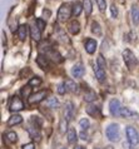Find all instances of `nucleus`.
<instances>
[{
	"label": "nucleus",
	"mask_w": 139,
	"mask_h": 149,
	"mask_svg": "<svg viewBox=\"0 0 139 149\" xmlns=\"http://www.w3.org/2000/svg\"><path fill=\"white\" fill-rule=\"evenodd\" d=\"M97 65H98L99 68H101V69L105 70V67H107V64H105V60H104L103 55H99V56H98V59H97Z\"/></svg>",
	"instance_id": "7c9ffc66"
},
{
	"label": "nucleus",
	"mask_w": 139,
	"mask_h": 149,
	"mask_svg": "<svg viewBox=\"0 0 139 149\" xmlns=\"http://www.w3.org/2000/svg\"><path fill=\"white\" fill-rule=\"evenodd\" d=\"M67 136H68V142L70 144H74L76 140H78V134L75 129H73V128H70V129H68L67 132Z\"/></svg>",
	"instance_id": "dca6fc26"
},
{
	"label": "nucleus",
	"mask_w": 139,
	"mask_h": 149,
	"mask_svg": "<svg viewBox=\"0 0 139 149\" xmlns=\"http://www.w3.org/2000/svg\"><path fill=\"white\" fill-rule=\"evenodd\" d=\"M36 64L39 65L42 69H48L49 68V60H48V56L47 55H38V58H36Z\"/></svg>",
	"instance_id": "ddd939ff"
},
{
	"label": "nucleus",
	"mask_w": 139,
	"mask_h": 149,
	"mask_svg": "<svg viewBox=\"0 0 139 149\" xmlns=\"http://www.w3.org/2000/svg\"><path fill=\"white\" fill-rule=\"evenodd\" d=\"M79 125H80V128L83 130H87L89 127H90V123H89V120L87 118H83V119H80V122H79Z\"/></svg>",
	"instance_id": "c85d7f7f"
},
{
	"label": "nucleus",
	"mask_w": 139,
	"mask_h": 149,
	"mask_svg": "<svg viewBox=\"0 0 139 149\" xmlns=\"http://www.w3.org/2000/svg\"><path fill=\"white\" fill-rule=\"evenodd\" d=\"M120 117L122 118H126V119H138V113L133 111L132 109L129 108H122L120 110Z\"/></svg>",
	"instance_id": "1a4fd4ad"
},
{
	"label": "nucleus",
	"mask_w": 139,
	"mask_h": 149,
	"mask_svg": "<svg viewBox=\"0 0 139 149\" xmlns=\"http://www.w3.org/2000/svg\"><path fill=\"white\" fill-rule=\"evenodd\" d=\"M83 6H84L85 14H87V15H90V14H92V10H93L92 0H84V1H83Z\"/></svg>",
	"instance_id": "393cba45"
},
{
	"label": "nucleus",
	"mask_w": 139,
	"mask_h": 149,
	"mask_svg": "<svg viewBox=\"0 0 139 149\" xmlns=\"http://www.w3.org/2000/svg\"><path fill=\"white\" fill-rule=\"evenodd\" d=\"M105 149H113V147L112 146H108V147H105Z\"/></svg>",
	"instance_id": "79ce46f5"
},
{
	"label": "nucleus",
	"mask_w": 139,
	"mask_h": 149,
	"mask_svg": "<svg viewBox=\"0 0 139 149\" xmlns=\"http://www.w3.org/2000/svg\"><path fill=\"white\" fill-rule=\"evenodd\" d=\"M62 149H67V148H62Z\"/></svg>",
	"instance_id": "37998d69"
},
{
	"label": "nucleus",
	"mask_w": 139,
	"mask_h": 149,
	"mask_svg": "<svg viewBox=\"0 0 139 149\" xmlns=\"http://www.w3.org/2000/svg\"><path fill=\"white\" fill-rule=\"evenodd\" d=\"M36 25H38V28L40 29V30H44V29H45L47 23L44 22L43 19H36Z\"/></svg>",
	"instance_id": "f704fd0d"
},
{
	"label": "nucleus",
	"mask_w": 139,
	"mask_h": 149,
	"mask_svg": "<svg viewBox=\"0 0 139 149\" xmlns=\"http://www.w3.org/2000/svg\"><path fill=\"white\" fill-rule=\"evenodd\" d=\"M43 15L44 16H50V11H49V10H44L43 11Z\"/></svg>",
	"instance_id": "58836bf2"
},
{
	"label": "nucleus",
	"mask_w": 139,
	"mask_h": 149,
	"mask_svg": "<svg viewBox=\"0 0 139 149\" xmlns=\"http://www.w3.org/2000/svg\"><path fill=\"white\" fill-rule=\"evenodd\" d=\"M45 105L48 108H51V109H55L59 107V100L56 98H49L45 100Z\"/></svg>",
	"instance_id": "aec40b11"
},
{
	"label": "nucleus",
	"mask_w": 139,
	"mask_h": 149,
	"mask_svg": "<svg viewBox=\"0 0 139 149\" xmlns=\"http://www.w3.org/2000/svg\"><path fill=\"white\" fill-rule=\"evenodd\" d=\"M84 72H85V69L81 64H76L72 68V75L74 78H81L84 75Z\"/></svg>",
	"instance_id": "9d476101"
},
{
	"label": "nucleus",
	"mask_w": 139,
	"mask_h": 149,
	"mask_svg": "<svg viewBox=\"0 0 139 149\" xmlns=\"http://www.w3.org/2000/svg\"><path fill=\"white\" fill-rule=\"evenodd\" d=\"M126 138H128V142L129 144L132 147H136L138 142H139V134H138V132L136 130V128H133V127H126Z\"/></svg>",
	"instance_id": "20e7f679"
},
{
	"label": "nucleus",
	"mask_w": 139,
	"mask_h": 149,
	"mask_svg": "<svg viewBox=\"0 0 139 149\" xmlns=\"http://www.w3.org/2000/svg\"><path fill=\"white\" fill-rule=\"evenodd\" d=\"M132 18H133V22L136 24L139 23V8L137 5L132 6Z\"/></svg>",
	"instance_id": "a878e982"
},
{
	"label": "nucleus",
	"mask_w": 139,
	"mask_h": 149,
	"mask_svg": "<svg viewBox=\"0 0 139 149\" xmlns=\"http://www.w3.org/2000/svg\"><path fill=\"white\" fill-rule=\"evenodd\" d=\"M94 72H95V77H97L98 81L103 83V81L105 80V70H104V69H101V68H99V67L97 65V67L94 68Z\"/></svg>",
	"instance_id": "f3484780"
},
{
	"label": "nucleus",
	"mask_w": 139,
	"mask_h": 149,
	"mask_svg": "<svg viewBox=\"0 0 139 149\" xmlns=\"http://www.w3.org/2000/svg\"><path fill=\"white\" fill-rule=\"evenodd\" d=\"M56 90H58V93H59L60 95H63V94H65V92H68V90H67V86H65L64 83H60V84L58 85V89H56Z\"/></svg>",
	"instance_id": "72a5a7b5"
},
{
	"label": "nucleus",
	"mask_w": 139,
	"mask_h": 149,
	"mask_svg": "<svg viewBox=\"0 0 139 149\" xmlns=\"http://www.w3.org/2000/svg\"><path fill=\"white\" fill-rule=\"evenodd\" d=\"M68 29H69V31L72 33V34H78V33L80 31V24L76 22V20H73V22L69 24V26H68Z\"/></svg>",
	"instance_id": "a211bd4d"
},
{
	"label": "nucleus",
	"mask_w": 139,
	"mask_h": 149,
	"mask_svg": "<svg viewBox=\"0 0 139 149\" xmlns=\"http://www.w3.org/2000/svg\"><path fill=\"white\" fill-rule=\"evenodd\" d=\"M42 84V79H40L39 77H34V78H31V79L29 80V85L30 86H38Z\"/></svg>",
	"instance_id": "c756f323"
},
{
	"label": "nucleus",
	"mask_w": 139,
	"mask_h": 149,
	"mask_svg": "<svg viewBox=\"0 0 139 149\" xmlns=\"http://www.w3.org/2000/svg\"><path fill=\"white\" fill-rule=\"evenodd\" d=\"M23 122V118L20 117V115H11L9 118V120H8V125H16V124H20Z\"/></svg>",
	"instance_id": "4be33fe9"
},
{
	"label": "nucleus",
	"mask_w": 139,
	"mask_h": 149,
	"mask_svg": "<svg viewBox=\"0 0 139 149\" xmlns=\"http://www.w3.org/2000/svg\"><path fill=\"white\" fill-rule=\"evenodd\" d=\"M65 86H67V90L70 93H78L79 92V85L75 84V81H73L72 79H67L64 81Z\"/></svg>",
	"instance_id": "f8f14e48"
},
{
	"label": "nucleus",
	"mask_w": 139,
	"mask_h": 149,
	"mask_svg": "<svg viewBox=\"0 0 139 149\" xmlns=\"http://www.w3.org/2000/svg\"><path fill=\"white\" fill-rule=\"evenodd\" d=\"M67 124H68L67 119H64V120L60 122V132H62V133H64V132L67 130Z\"/></svg>",
	"instance_id": "c9c22d12"
},
{
	"label": "nucleus",
	"mask_w": 139,
	"mask_h": 149,
	"mask_svg": "<svg viewBox=\"0 0 139 149\" xmlns=\"http://www.w3.org/2000/svg\"><path fill=\"white\" fill-rule=\"evenodd\" d=\"M80 136H81V139H84V140H85V139H87V134H85V133H84V132H83V133H81V134H80Z\"/></svg>",
	"instance_id": "ea45409f"
},
{
	"label": "nucleus",
	"mask_w": 139,
	"mask_h": 149,
	"mask_svg": "<svg viewBox=\"0 0 139 149\" xmlns=\"http://www.w3.org/2000/svg\"><path fill=\"white\" fill-rule=\"evenodd\" d=\"M73 14V6L69 3L62 4V6L58 10V20L59 22H67Z\"/></svg>",
	"instance_id": "f03ea898"
},
{
	"label": "nucleus",
	"mask_w": 139,
	"mask_h": 149,
	"mask_svg": "<svg viewBox=\"0 0 139 149\" xmlns=\"http://www.w3.org/2000/svg\"><path fill=\"white\" fill-rule=\"evenodd\" d=\"M30 35H31V38L34 41H40V39H42V30L38 28V25H33L30 28Z\"/></svg>",
	"instance_id": "9b49d317"
},
{
	"label": "nucleus",
	"mask_w": 139,
	"mask_h": 149,
	"mask_svg": "<svg viewBox=\"0 0 139 149\" xmlns=\"http://www.w3.org/2000/svg\"><path fill=\"white\" fill-rule=\"evenodd\" d=\"M74 149H85V148H83V147H80V146H78V147H75Z\"/></svg>",
	"instance_id": "a19ab883"
},
{
	"label": "nucleus",
	"mask_w": 139,
	"mask_h": 149,
	"mask_svg": "<svg viewBox=\"0 0 139 149\" xmlns=\"http://www.w3.org/2000/svg\"><path fill=\"white\" fill-rule=\"evenodd\" d=\"M47 90H40V92L38 93H34L30 95V98L28 99V102H29V104H38V103H40L43 100L44 98L47 97Z\"/></svg>",
	"instance_id": "0eeeda50"
},
{
	"label": "nucleus",
	"mask_w": 139,
	"mask_h": 149,
	"mask_svg": "<svg viewBox=\"0 0 139 149\" xmlns=\"http://www.w3.org/2000/svg\"><path fill=\"white\" fill-rule=\"evenodd\" d=\"M87 113L89 115H92V117H98V115L100 114V110L95 105H88L87 107Z\"/></svg>",
	"instance_id": "412c9836"
},
{
	"label": "nucleus",
	"mask_w": 139,
	"mask_h": 149,
	"mask_svg": "<svg viewBox=\"0 0 139 149\" xmlns=\"http://www.w3.org/2000/svg\"><path fill=\"white\" fill-rule=\"evenodd\" d=\"M18 36H19V39L20 40H25L26 38V35H28V26L26 25H20L18 28Z\"/></svg>",
	"instance_id": "6ab92c4d"
},
{
	"label": "nucleus",
	"mask_w": 139,
	"mask_h": 149,
	"mask_svg": "<svg viewBox=\"0 0 139 149\" xmlns=\"http://www.w3.org/2000/svg\"><path fill=\"white\" fill-rule=\"evenodd\" d=\"M123 60H124V63L126 65V68H128L129 70H133L134 68H136V65L138 64L134 53L132 50H129V49H125V50L123 52Z\"/></svg>",
	"instance_id": "7ed1b4c3"
},
{
	"label": "nucleus",
	"mask_w": 139,
	"mask_h": 149,
	"mask_svg": "<svg viewBox=\"0 0 139 149\" xmlns=\"http://www.w3.org/2000/svg\"><path fill=\"white\" fill-rule=\"evenodd\" d=\"M23 149H35V146L33 143H28L25 146H23Z\"/></svg>",
	"instance_id": "4c0bfd02"
},
{
	"label": "nucleus",
	"mask_w": 139,
	"mask_h": 149,
	"mask_svg": "<svg viewBox=\"0 0 139 149\" xmlns=\"http://www.w3.org/2000/svg\"><path fill=\"white\" fill-rule=\"evenodd\" d=\"M97 4H98V8H99L100 11H105L107 9V1L105 0H95Z\"/></svg>",
	"instance_id": "2f4dec72"
},
{
	"label": "nucleus",
	"mask_w": 139,
	"mask_h": 149,
	"mask_svg": "<svg viewBox=\"0 0 139 149\" xmlns=\"http://www.w3.org/2000/svg\"><path fill=\"white\" fill-rule=\"evenodd\" d=\"M6 139L8 142L10 143H16V140H18V135H16L15 132H9V133H6Z\"/></svg>",
	"instance_id": "cd10ccee"
},
{
	"label": "nucleus",
	"mask_w": 139,
	"mask_h": 149,
	"mask_svg": "<svg viewBox=\"0 0 139 149\" xmlns=\"http://www.w3.org/2000/svg\"><path fill=\"white\" fill-rule=\"evenodd\" d=\"M92 31H93L95 35L100 36V35H101V29H100L99 24L95 23V22H93V23H92Z\"/></svg>",
	"instance_id": "bb28decb"
},
{
	"label": "nucleus",
	"mask_w": 139,
	"mask_h": 149,
	"mask_svg": "<svg viewBox=\"0 0 139 149\" xmlns=\"http://www.w3.org/2000/svg\"><path fill=\"white\" fill-rule=\"evenodd\" d=\"M97 49V41L94 39H88L85 41V50H87L88 54H93Z\"/></svg>",
	"instance_id": "4468645a"
},
{
	"label": "nucleus",
	"mask_w": 139,
	"mask_h": 149,
	"mask_svg": "<svg viewBox=\"0 0 139 149\" xmlns=\"http://www.w3.org/2000/svg\"><path fill=\"white\" fill-rule=\"evenodd\" d=\"M30 90H31L30 85H26V86H24V88L22 89V94H23L25 98L29 99V98H30V95H31V94H30Z\"/></svg>",
	"instance_id": "473e14b6"
},
{
	"label": "nucleus",
	"mask_w": 139,
	"mask_h": 149,
	"mask_svg": "<svg viewBox=\"0 0 139 149\" xmlns=\"http://www.w3.org/2000/svg\"><path fill=\"white\" fill-rule=\"evenodd\" d=\"M28 132H29V134H30L31 138L34 140H36V142H39L40 138H42V134H40V132H39L38 128L29 127V128H28Z\"/></svg>",
	"instance_id": "2eb2a0df"
},
{
	"label": "nucleus",
	"mask_w": 139,
	"mask_h": 149,
	"mask_svg": "<svg viewBox=\"0 0 139 149\" xmlns=\"http://www.w3.org/2000/svg\"><path fill=\"white\" fill-rule=\"evenodd\" d=\"M110 11H112V16H113V18H117V16H118V9H117V6L114 5V4L110 6Z\"/></svg>",
	"instance_id": "e433bc0d"
},
{
	"label": "nucleus",
	"mask_w": 139,
	"mask_h": 149,
	"mask_svg": "<svg viewBox=\"0 0 139 149\" xmlns=\"http://www.w3.org/2000/svg\"><path fill=\"white\" fill-rule=\"evenodd\" d=\"M9 109L11 111H19V110H23L24 109V103L22 102V99L19 97H11L10 99V103H9Z\"/></svg>",
	"instance_id": "39448f33"
},
{
	"label": "nucleus",
	"mask_w": 139,
	"mask_h": 149,
	"mask_svg": "<svg viewBox=\"0 0 139 149\" xmlns=\"http://www.w3.org/2000/svg\"><path fill=\"white\" fill-rule=\"evenodd\" d=\"M74 113H75V108L74 105H73L72 102H68L67 104H65V109H64V117L67 119L68 122H70L73 117H74Z\"/></svg>",
	"instance_id": "6e6552de"
},
{
	"label": "nucleus",
	"mask_w": 139,
	"mask_h": 149,
	"mask_svg": "<svg viewBox=\"0 0 139 149\" xmlns=\"http://www.w3.org/2000/svg\"><path fill=\"white\" fill-rule=\"evenodd\" d=\"M105 135L107 138L110 140V142H118L120 138V129H119V125L115 123H112L109 124L105 129Z\"/></svg>",
	"instance_id": "f257e3e1"
},
{
	"label": "nucleus",
	"mask_w": 139,
	"mask_h": 149,
	"mask_svg": "<svg viewBox=\"0 0 139 149\" xmlns=\"http://www.w3.org/2000/svg\"><path fill=\"white\" fill-rule=\"evenodd\" d=\"M83 10H84L83 4H80V3H75L74 5H73V15H74V16L80 15V14H81V11H83Z\"/></svg>",
	"instance_id": "b1692460"
},
{
	"label": "nucleus",
	"mask_w": 139,
	"mask_h": 149,
	"mask_svg": "<svg viewBox=\"0 0 139 149\" xmlns=\"http://www.w3.org/2000/svg\"><path fill=\"white\" fill-rule=\"evenodd\" d=\"M120 110H122V107H120V102L118 99H112L109 102V111L113 117H120Z\"/></svg>",
	"instance_id": "423d86ee"
},
{
	"label": "nucleus",
	"mask_w": 139,
	"mask_h": 149,
	"mask_svg": "<svg viewBox=\"0 0 139 149\" xmlns=\"http://www.w3.org/2000/svg\"><path fill=\"white\" fill-rule=\"evenodd\" d=\"M95 99H97V94H95V92H93V90H88V92L84 94V100L88 103H92L95 100Z\"/></svg>",
	"instance_id": "5701e85b"
}]
</instances>
